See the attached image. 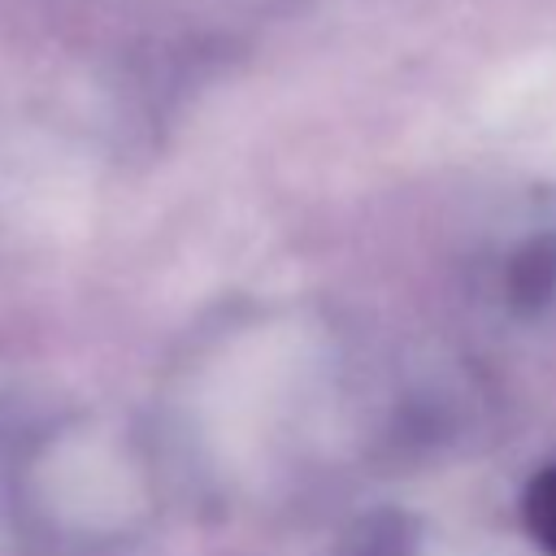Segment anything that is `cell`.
Wrapping results in <instances>:
<instances>
[{
	"label": "cell",
	"mask_w": 556,
	"mask_h": 556,
	"mask_svg": "<svg viewBox=\"0 0 556 556\" xmlns=\"http://www.w3.org/2000/svg\"><path fill=\"white\" fill-rule=\"evenodd\" d=\"M530 521H534V534L556 547V469L547 478H539L534 495H530Z\"/></svg>",
	"instance_id": "obj_1"
}]
</instances>
